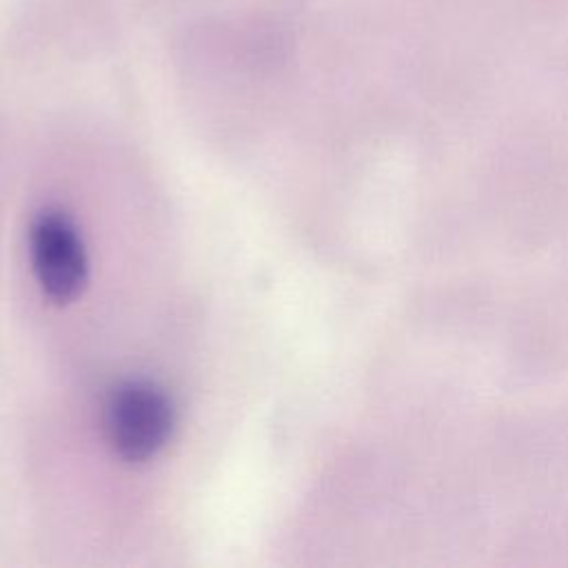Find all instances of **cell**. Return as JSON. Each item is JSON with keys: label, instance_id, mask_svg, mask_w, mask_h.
Here are the masks:
<instances>
[{"label": "cell", "instance_id": "obj_1", "mask_svg": "<svg viewBox=\"0 0 568 568\" xmlns=\"http://www.w3.org/2000/svg\"><path fill=\"white\" fill-rule=\"evenodd\" d=\"M104 437L118 459L129 466L149 464L171 442L175 406L171 395L151 379H124L104 402Z\"/></svg>", "mask_w": 568, "mask_h": 568}, {"label": "cell", "instance_id": "obj_2", "mask_svg": "<svg viewBox=\"0 0 568 568\" xmlns=\"http://www.w3.org/2000/svg\"><path fill=\"white\" fill-rule=\"evenodd\" d=\"M29 260L38 286L53 304H69L82 295L89 282V255L67 211L47 206L31 220Z\"/></svg>", "mask_w": 568, "mask_h": 568}]
</instances>
